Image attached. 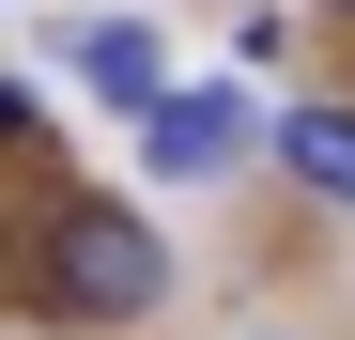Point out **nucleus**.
<instances>
[{
    "instance_id": "obj_1",
    "label": "nucleus",
    "mask_w": 355,
    "mask_h": 340,
    "mask_svg": "<svg viewBox=\"0 0 355 340\" xmlns=\"http://www.w3.org/2000/svg\"><path fill=\"white\" fill-rule=\"evenodd\" d=\"M31 294L62 309V325H139V309H170V232L124 216V201H46Z\"/></svg>"
},
{
    "instance_id": "obj_2",
    "label": "nucleus",
    "mask_w": 355,
    "mask_h": 340,
    "mask_svg": "<svg viewBox=\"0 0 355 340\" xmlns=\"http://www.w3.org/2000/svg\"><path fill=\"white\" fill-rule=\"evenodd\" d=\"M62 62L108 93V108H139V124H155V108H170V46L139 31V16H93V31H62Z\"/></svg>"
},
{
    "instance_id": "obj_3",
    "label": "nucleus",
    "mask_w": 355,
    "mask_h": 340,
    "mask_svg": "<svg viewBox=\"0 0 355 340\" xmlns=\"http://www.w3.org/2000/svg\"><path fill=\"white\" fill-rule=\"evenodd\" d=\"M139 155H155V186H170V170L201 186V170H232V155H248V108H232V93H170L155 124H139Z\"/></svg>"
},
{
    "instance_id": "obj_4",
    "label": "nucleus",
    "mask_w": 355,
    "mask_h": 340,
    "mask_svg": "<svg viewBox=\"0 0 355 340\" xmlns=\"http://www.w3.org/2000/svg\"><path fill=\"white\" fill-rule=\"evenodd\" d=\"M278 155H293V186L355 201V108H293V124H278Z\"/></svg>"
},
{
    "instance_id": "obj_5",
    "label": "nucleus",
    "mask_w": 355,
    "mask_h": 340,
    "mask_svg": "<svg viewBox=\"0 0 355 340\" xmlns=\"http://www.w3.org/2000/svg\"><path fill=\"white\" fill-rule=\"evenodd\" d=\"M324 16H355V0H324Z\"/></svg>"
}]
</instances>
